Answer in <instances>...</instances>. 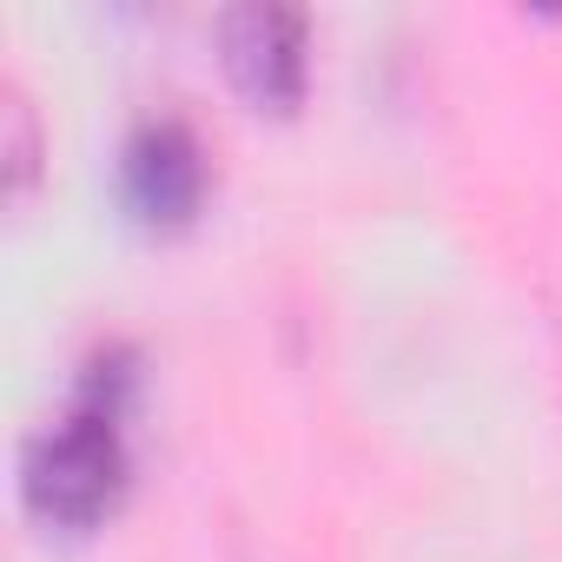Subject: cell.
<instances>
[{
  "mask_svg": "<svg viewBox=\"0 0 562 562\" xmlns=\"http://www.w3.org/2000/svg\"><path fill=\"white\" fill-rule=\"evenodd\" d=\"M218 54L232 87L251 106L285 113L305 93V21L292 8H271V0H245L218 21Z\"/></svg>",
  "mask_w": 562,
  "mask_h": 562,
  "instance_id": "obj_2",
  "label": "cell"
},
{
  "mask_svg": "<svg viewBox=\"0 0 562 562\" xmlns=\"http://www.w3.org/2000/svg\"><path fill=\"white\" fill-rule=\"evenodd\" d=\"M126 490V443H120V417L100 411H67L54 430H41L27 443L21 463V496L41 522L60 529H87L100 522Z\"/></svg>",
  "mask_w": 562,
  "mask_h": 562,
  "instance_id": "obj_1",
  "label": "cell"
},
{
  "mask_svg": "<svg viewBox=\"0 0 562 562\" xmlns=\"http://www.w3.org/2000/svg\"><path fill=\"white\" fill-rule=\"evenodd\" d=\"M120 192H126V212L139 225H186L205 199V159H199V139L179 126V120H146L126 153H120Z\"/></svg>",
  "mask_w": 562,
  "mask_h": 562,
  "instance_id": "obj_3",
  "label": "cell"
}]
</instances>
